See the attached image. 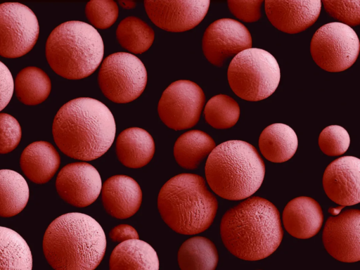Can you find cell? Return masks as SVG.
<instances>
[{
  "instance_id": "obj_31",
  "label": "cell",
  "mask_w": 360,
  "mask_h": 270,
  "mask_svg": "<svg viewBox=\"0 0 360 270\" xmlns=\"http://www.w3.org/2000/svg\"><path fill=\"white\" fill-rule=\"evenodd\" d=\"M118 6L112 0H93L85 7V14L91 25L95 29H108L117 20Z\"/></svg>"
},
{
  "instance_id": "obj_12",
  "label": "cell",
  "mask_w": 360,
  "mask_h": 270,
  "mask_svg": "<svg viewBox=\"0 0 360 270\" xmlns=\"http://www.w3.org/2000/svg\"><path fill=\"white\" fill-rule=\"evenodd\" d=\"M252 37L248 28L231 18H221L212 22L202 39L204 56L210 63L219 68L228 58L252 48Z\"/></svg>"
},
{
  "instance_id": "obj_8",
  "label": "cell",
  "mask_w": 360,
  "mask_h": 270,
  "mask_svg": "<svg viewBox=\"0 0 360 270\" xmlns=\"http://www.w3.org/2000/svg\"><path fill=\"white\" fill-rule=\"evenodd\" d=\"M98 83L103 95L117 103H127L143 92L147 72L142 61L132 53L117 52L101 63Z\"/></svg>"
},
{
  "instance_id": "obj_30",
  "label": "cell",
  "mask_w": 360,
  "mask_h": 270,
  "mask_svg": "<svg viewBox=\"0 0 360 270\" xmlns=\"http://www.w3.org/2000/svg\"><path fill=\"white\" fill-rule=\"evenodd\" d=\"M204 115L207 123L212 127L226 129L237 123L240 117V107L229 96L218 94L207 101Z\"/></svg>"
},
{
  "instance_id": "obj_23",
  "label": "cell",
  "mask_w": 360,
  "mask_h": 270,
  "mask_svg": "<svg viewBox=\"0 0 360 270\" xmlns=\"http://www.w3.org/2000/svg\"><path fill=\"white\" fill-rule=\"evenodd\" d=\"M258 144L260 152L266 160L281 163L295 155L298 140L290 127L283 123H274L262 131Z\"/></svg>"
},
{
  "instance_id": "obj_32",
  "label": "cell",
  "mask_w": 360,
  "mask_h": 270,
  "mask_svg": "<svg viewBox=\"0 0 360 270\" xmlns=\"http://www.w3.org/2000/svg\"><path fill=\"white\" fill-rule=\"evenodd\" d=\"M350 144L347 130L338 125L324 128L319 136V146L321 151L329 156H338L345 153Z\"/></svg>"
},
{
  "instance_id": "obj_39",
  "label": "cell",
  "mask_w": 360,
  "mask_h": 270,
  "mask_svg": "<svg viewBox=\"0 0 360 270\" xmlns=\"http://www.w3.org/2000/svg\"><path fill=\"white\" fill-rule=\"evenodd\" d=\"M344 208V206L340 205L337 207H330L328 212L333 216H336L340 213V211Z\"/></svg>"
},
{
  "instance_id": "obj_25",
  "label": "cell",
  "mask_w": 360,
  "mask_h": 270,
  "mask_svg": "<svg viewBox=\"0 0 360 270\" xmlns=\"http://www.w3.org/2000/svg\"><path fill=\"white\" fill-rule=\"evenodd\" d=\"M218 260L215 245L202 236H194L185 240L177 254L181 270H215Z\"/></svg>"
},
{
  "instance_id": "obj_27",
  "label": "cell",
  "mask_w": 360,
  "mask_h": 270,
  "mask_svg": "<svg viewBox=\"0 0 360 270\" xmlns=\"http://www.w3.org/2000/svg\"><path fill=\"white\" fill-rule=\"evenodd\" d=\"M51 91V82L47 74L37 67L21 70L14 80L17 98L27 105H36L45 101Z\"/></svg>"
},
{
  "instance_id": "obj_4",
  "label": "cell",
  "mask_w": 360,
  "mask_h": 270,
  "mask_svg": "<svg viewBox=\"0 0 360 270\" xmlns=\"http://www.w3.org/2000/svg\"><path fill=\"white\" fill-rule=\"evenodd\" d=\"M205 173L211 189L219 197L246 199L261 186L265 165L257 149L240 140H229L215 146L206 161Z\"/></svg>"
},
{
  "instance_id": "obj_20",
  "label": "cell",
  "mask_w": 360,
  "mask_h": 270,
  "mask_svg": "<svg viewBox=\"0 0 360 270\" xmlns=\"http://www.w3.org/2000/svg\"><path fill=\"white\" fill-rule=\"evenodd\" d=\"M60 164V155L49 142L34 141L23 150L20 166L24 174L31 181L44 184L50 181Z\"/></svg>"
},
{
  "instance_id": "obj_33",
  "label": "cell",
  "mask_w": 360,
  "mask_h": 270,
  "mask_svg": "<svg viewBox=\"0 0 360 270\" xmlns=\"http://www.w3.org/2000/svg\"><path fill=\"white\" fill-rule=\"evenodd\" d=\"M325 11L333 18L349 27L360 23V1H321Z\"/></svg>"
},
{
  "instance_id": "obj_11",
  "label": "cell",
  "mask_w": 360,
  "mask_h": 270,
  "mask_svg": "<svg viewBox=\"0 0 360 270\" xmlns=\"http://www.w3.org/2000/svg\"><path fill=\"white\" fill-rule=\"evenodd\" d=\"M205 102L202 89L195 82L181 79L163 91L158 105L162 122L174 130L187 129L199 121Z\"/></svg>"
},
{
  "instance_id": "obj_18",
  "label": "cell",
  "mask_w": 360,
  "mask_h": 270,
  "mask_svg": "<svg viewBox=\"0 0 360 270\" xmlns=\"http://www.w3.org/2000/svg\"><path fill=\"white\" fill-rule=\"evenodd\" d=\"M101 199L106 212L119 219L131 217L139 210L142 191L139 184L127 175L108 178L101 188Z\"/></svg>"
},
{
  "instance_id": "obj_17",
  "label": "cell",
  "mask_w": 360,
  "mask_h": 270,
  "mask_svg": "<svg viewBox=\"0 0 360 270\" xmlns=\"http://www.w3.org/2000/svg\"><path fill=\"white\" fill-rule=\"evenodd\" d=\"M266 16L278 30L287 34L301 32L317 20L321 10L320 0L265 1Z\"/></svg>"
},
{
  "instance_id": "obj_2",
  "label": "cell",
  "mask_w": 360,
  "mask_h": 270,
  "mask_svg": "<svg viewBox=\"0 0 360 270\" xmlns=\"http://www.w3.org/2000/svg\"><path fill=\"white\" fill-rule=\"evenodd\" d=\"M220 235L224 246L236 257L248 261L264 259L282 241L280 213L268 200L249 197L224 213Z\"/></svg>"
},
{
  "instance_id": "obj_1",
  "label": "cell",
  "mask_w": 360,
  "mask_h": 270,
  "mask_svg": "<svg viewBox=\"0 0 360 270\" xmlns=\"http://www.w3.org/2000/svg\"><path fill=\"white\" fill-rule=\"evenodd\" d=\"M116 133L114 117L102 102L81 97L65 103L56 113L52 134L67 156L84 161L97 159L112 146Z\"/></svg>"
},
{
  "instance_id": "obj_37",
  "label": "cell",
  "mask_w": 360,
  "mask_h": 270,
  "mask_svg": "<svg viewBox=\"0 0 360 270\" xmlns=\"http://www.w3.org/2000/svg\"><path fill=\"white\" fill-rule=\"evenodd\" d=\"M109 236L115 242H124L131 239H139L136 230L129 224H119L111 229Z\"/></svg>"
},
{
  "instance_id": "obj_22",
  "label": "cell",
  "mask_w": 360,
  "mask_h": 270,
  "mask_svg": "<svg viewBox=\"0 0 360 270\" xmlns=\"http://www.w3.org/2000/svg\"><path fill=\"white\" fill-rule=\"evenodd\" d=\"M110 270H159L155 250L146 242L131 239L119 243L112 251Z\"/></svg>"
},
{
  "instance_id": "obj_7",
  "label": "cell",
  "mask_w": 360,
  "mask_h": 270,
  "mask_svg": "<svg viewBox=\"0 0 360 270\" xmlns=\"http://www.w3.org/2000/svg\"><path fill=\"white\" fill-rule=\"evenodd\" d=\"M227 77L234 94L248 101H259L270 96L281 77L277 60L268 51L257 48L245 49L231 61Z\"/></svg>"
},
{
  "instance_id": "obj_13",
  "label": "cell",
  "mask_w": 360,
  "mask_h": 270,
  "mask_svg": "<svg viewBox=\"0 0 360 270\" xmlns=\"http://www.w3.org/2000/svg\"><path fill=\"white\" fill-rule=\"evenodd\" d=\"M359 210H347L328 217L322 234L325 249L338 261L347 263L359 261Z\"/></svg>"
},
{
  "instance_id": "obj_26",
  "label": "cell",
  "mask_w": 360,
  "mask_h": 270,
  "mask_svg": "<svg viewBox=\"0 0 360 270\" xmlns=\"http://www.w3.org/2000/svg\"><path fill=\"white\" fill-rule=\"evenodd\" d=\"M29 186L25 178L11 169H0V217L18 214L29 200Z\"/></svg>"
},
{
  "instance_id": "obj_15",
  "label": "cell",
  "mask_w": 360,
  "mask_h": 270,
  "mask_svg": "<svg viewBox=\"0 0 360 270\" xmlns=\"http://www.w3.org/2000/svg\"><path fill=\"white\" fill-rule=\"evenodd\" d=\"M150 20L167 32H181L196 27L205 17L209 0L145 1Z\"/></svg>"
},
{
  "instance_id": "obj_35",
  "label": "cell",
  "mask_w": 360,
  "mask_h": 270,
  "mask_svg": "<svg viewBox=\"0 0 360 270\" xmlns=\"http://www.w3.org/2000/svg\"><path fill=\"white\" fill-rule=\"evenodd\" d=\"M264 2L257 1H227L230 12L239 20L245 22H254L262 16L261 6Z\"/></svg>"
},
{
  "instance_id": "obj_6",
  "label": "cell",
  "mask_w": 360,
  "mask_h": 270,
  "mask_svg": "<svg viewBox=\"0 0 360 270\" xmlns=\"http://www.w3.org/2000/svg\"><path fill=\"white\" fill-rule=\"evenodd\" d=\"M45 53L49 66L57 75L68 79H81L91 75L100 65L104 44L91 25L71 20L52 30Z\"/></svg>"
},
{
  "instance_id": "obj_19",
  "label": "cell",
  "mask_w": 360,
  "mask_h": 270,
  "mask_svg": "<svg viewBox=\"0 0 360 270\" xmlns=\"http://www.w3.org/2000/svg\"><path fill=\"white\" fill-rule=\"evenodd\" d=\"M283 224L292 236L307 239L316 235L323 224V214L319 202L307 196L297 197L285 205Z\"/></svg>"
},
{
  "instance_id": "obj_29",
  "label": "cell",
  "mask_w": 360,
  "mask_h": 270,
  "mask_svg": "<svg viewBox=\"0 0 360 270\" xmlns=\"http://www.w3.org/2000/svg\"><path fill=\"white\" fill-rule=\"evenodd\" d=\"M116 37L119 44L132 53L146 52L153 43L155 32L144 21L134 16L127 17L118 25Z\"/></svg>"
},
{
  "instance_id": "obj_34",
  "label": "cell",
  "mask_w": 360,
  "mask_h": 270,
  "mask_svg": "<svg viewBox=\"0 0 360 270\" xmlns=\"http://www.w3.org/2000/svg\"><path fill=\"white\" fill-rule=\"evenodd\" d=\"M22 136L18 120L7 113H0V154L13 151L18 146Z\"/></svg>"
},
{
  "instance_id": "obj_5",
  "label": "cell",
  "mask_w": 360,
  "mask_h": 270,
  "mask_svg": "<svg viewBox=\"0 0 360 270\" xmlns=\"http://www.w3.org/2000/svg\"><path fill=\"white\" fill-rule=\"evenodd\" d=\"M158 208L163 221L173 231L194 235L211 226L218 202L201 176L183 173L162 186L158 197Z\"/></svg>"
},
{
  "instance_id": "obj_16",
  "label": "cell",
  "mask_w": 360,
  "mask_h": 270,
  "mask_svg": "<svg viewBox=\"0 0 360 270\" xmlns=\"http://www.w3.org/2000/svg\"><path fill=\"white\" fill-rule=\"evenodd\" d=\"M360 160L343 156L331 162L323 176V186L327 196L334 202L350 206L360 201Z\"/></svg>"
},
{
  "instance_id": "obj_9",
  "label": "cell",
  "mask_w": 360,
  "mask_h": 270,
  "mask_svg": "<svg viewBox=\"0 0 360 270\" xmlns=\"http://www.w3.org/2000/svg\"><path fill=\"white\" fill-rule=\"evenodd\" d=\"M310 52L321 69L338 72L350 68L357 59L359 40L349 26L332 22L320 27L314 34Z\"/></svg>"
},
{
  "instance_id": "obj_14",
  "label": "cell",
  "mask_w": 360,
  "mask_h": 270,
  "mask_svg": "<svg viewBox=\"0 0 360 270\" xmlns=\"http://www.w3.org/2000/svg\"><path fill=\"white\" fill-rule=\"evenodd\" d=\"M102 182L97 169L85 162H72L58 174L56 188L59 196L77 207L91 205L101 193Z\"/></svg>"
},
{
  "instance_id": "obj_28",
  "label": "cell",
  "mask_w": 360,
  "mask_h": 270,
  "mask_svg": "<svg viewBox=\"0 0 360 270\" xmlns=\"http://www.w3.org/2000/svg\"><path fill=\"white\" fill-rule=\"evenodd\" d=\"M29 245L16 231L0 226V270H32Z\"/></svg>"
},
{
  "instance_id": "obj_3",
  "label": "cell",
  "mask_w": 360,
  "mask_h": 270,
  "mask_svg": "<svg viewBox=\"0 0 360 270\" xmlns=\"http://www.w3.org/2000/svg\"><path fill=\"white\" fill-rule=\"evenodd\" d=\"M42 248L54 270H94L105 255L106 238L94 218L84 213L69 212L49 225Z\"/></svg>"
},
{
  "instance_id": "obj_10",
  "label": "cell",
  "mask_w": 360,
  "mask_h": 270,
  "mask_svg": "<svg viewBox=\"0 0 360 270\" xmlns=\"http://www.w3.org/2000/svg\"><path fill=\"white\" fill-rule=\"evenodd\" d=\"M39 26L34 12L27 6L6 2L0 4V56L16 58L35 45Z\"/></svg>"
},
{
  "instance_id": "obj_24",
  "label": "cell",
  "mask_w": 360,
  "mask_h": 270,
  "mask_svg": "<svg viewBox=\"0 0 360 270\" xmlns=\"http://www.w3.org/2000/svg\"><path fill=\"white\" fill-rule=\"evenodd\" d=\"M215 142L207 133L191 130L182 134L174 146L177 164L186 169H195L215 148Z\"/></svg>"
},
{
  "instance_id": "obj_21",
  "label": "cell",
  "mask_w": 360,
  "mask_h": 270,
  "mask_svg": "<svg viewBox=\"0 0 360 270\" xmlns=\"http://www.w3.org/2000/svg\"><path fill=\"white\" fill-rule=\"evenodd\" d=\"M155 150L151 135L145 129L131 127L123 130L116 140V155L125 167L138 169L152 160Z\"/></svg>"
},
{
  "instance_id": "obj_36",
  "label": "cell",
  "mask_w": 360,
  "mask_h": 270,
  "mask_svg": "<svg viewBox=\"0 0 360 270\" xmlns=\"http://www.w3.org/2000/svg\"><path fill=\"white\" fill-rule=\"evenodd\" d=\"M14 91V81L7 66L0 61V111L10 102Z\"/></svg>"
},
{
  "instance_id": "obj_38",
  "label": "cell",
  "mask_w": 360,
  "mask_h": 270,
  "mask_svg": "<svg viewBox=\"0 0 360 270\" xmlns=\"http://www.w3.org/2000/svg\"><path fill=\"white\" fill-rule=\"evenodd\" d=\"M119 4H120V6L122 8H124L125 9L134 8L136 6L135 2L132 1L122 0V1H119Z\"/></svg>"
}]
</instances>
